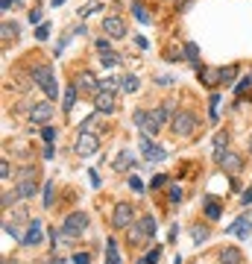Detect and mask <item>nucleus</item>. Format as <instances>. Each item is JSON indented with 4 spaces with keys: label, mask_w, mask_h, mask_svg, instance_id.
I'll list each match as a JSON object with an SVG mask.
<instances>
[{
    "label": "nucleus",
    "mask_w": 252,
    "mask_h": 264,
    "mask_svg": "<svg viewBox=\"0 0 252 264\" xmlns=\"http://www.w3.org/2000/svg\"><path fill=\"white\" fill-rule=\"evenodd\" d=\"M41 138H44L47 144H53V138H56V129H53V126H44V129H41Z\"/></svg>",
    "instance_id": "a19ab883"
},
{
    "label": "nucleus",
    "mask_w": 252,
    "mask_h": 264,
    "mask_svg": "<svg viewBox=\"0 0 252 264\" xmlns=\"http://www.w3.org/2000/svg\"><path fill=\"white\" fill-rule=\"evenodd\" d=\"M250 153H252V132H250Z\"/></svg>",
    "instance_id": "13d9d810"
},
{
    "label": "nucleus",
    "mask_w": 252,
    "mask_h": 264,
    "mask_svg": "<svg viewBox=\"0 0 252 264\" xmlns=\"http://www.w3.org/2000/svg\"><path fill=\"white\" fill-rule=\"evenodd\" d=\"M100 150V138L94 132H79L76 141H73V153L76 156H94Z\"/></svg>",
    "instance_id": "6e6552de"
},
{
    "label": "nucleus",
    "mask_w": 252,
    "mask_h": 264,
    "mask_svg": "<svg viewBox=\"0 0 252 264\" xmlns=\"http://www.w3.org/2000/svg\"><path fill=\"white\" fill-rule=\"evenodd\" d=\"M41 238H44V229H41V220L38 217H32L29 220V226H26V235H23V247H35V244H41Z\"/></svg>",
    "instance_id": "4468645a"
},
{
    "label": "nucleus",
    "mask_w": 252,
    "mask_h": 264,
    "mask_svg": "<svg viewBox=\"0 0 252 264\" xmlns=\"http://www.w3.org/2000/svg\"><path fill=\"white\" fill-rule=\"evenodd\" d=\"M129 188H132L135 194H141V191H144V182H141L138 176H129Z\"/></svg>",
    "instance_id": "37998d69"
},
{
    "label": "nucleus",
    "mask_w": 252,
    "mask_h": 264,
    "mask_svg": "<svg viewBox=\"0 0 252 264\" xmlns=\"http://www.w3.org/2000/svg\"><path fill=\"white\" fill-rule=\"evenodd\" d=\"M159 259H161V250L156 247V250H150V253H147V256H144V259H141L138 264H156Z\"/></svg>",
    "instance_id": "f704fd0d"
},
{
    "label": "nucleus",
    "mask_w": 252,
    "mask_h": 264,
    "mask_svg": "<svg viewBox=\"0 0 252 264\" xmlns=\"http://www.w3.org/2000/svg\"><path fill=\"white\" fill-rule=\"evenodd\" d=\"M220 73H223V82L229 85V82L238 76V65H226V68H220Z\"/></svg>",
    "instance_id": "473e14b6"
},
{
    "label": "nucleus",
    "mask_w": 252,
    "mask_h": 264,
    "mask_svg": "<svg viewBox=\"0 0 252 264\" xmlns=\"http://www.w3.org/2000/svg\"><path fill=\"white\" fill-rule=\"evenodd\" d=\"M9 38H18V24L3 21V41H9Z\"/></svg>",
    "instance_id": "2f4dec72"
},
{
    "label": "nucleus",
    "mask_w": 252,
    "mask_h": 264,
    "mask_svg": "<svg viewBox=\"0 0 252 264\" xmlns=\"http://www.w3.org/2000/svg\"><path fill=\"white\" fill-rule=\"evenodd\" d=\"M214 162L223 168V173H232V176L241 173V168H244V159L232 150H214Z\"/></svg>",
    "instance_id": "0eeeda50"
},
{
    "label": "nucleus",
    "mask_w": 252,
    "mask_h": 264,
    "mask_svg": "<svg viewBox=\"0 0 252 264\" xmlns=\"http://www.w3.org/2000/svg\"><path fill=\"white\" fill-rule=\"evenodd\" d=\"M197 71H200V79H203V85H208V88H217V85L223 82V73H220V68H206V65H200Z\"/></svg>",
    "instance_id": "2eb2a0df"
},
{
    "label": "nucleus",
    "mask_w": 252,
    "mask_h": 264,
    "mask_svg": "<svg viewBox=\"0 0 252 264\" xmlns=\"http://www.w3.org/2000/svg\"><path fill=\"white\" fill-rule=\"evenodd\" d=\"M191 238H194V244H203V241L211 238V229H208L206 223H194V226H191Z\"/></svg>",
    "instance_id": "aec40b11"
},
{
    "label": "nucleus",
    "mask_w": 252,
    "mask_h": 264,
    "mask_svg": "<svg viewBox=\"0 0 252 264\" xmlns=\"http://www.w3.org/2000/svg\"><path fill=\"white\" fill-rule=\"evenodd\" d=\"M41 156H44V159L50 162V159L56 156V147H53V144H44V150H41Z\"/></svg>",
    "instance_id": "09e8293b"
},
{
    "label": "nucleus",
    "mask_w": 252,
    "mask_h": 264,
    "mask_svg": "<svg viewBox=\"0 0 252 264\" xmlns=\"http://www.w3.org/2000/svg\"><path fill=\"white\" fill-rule=\"evenodd\" d=\"M76 88H79L82 94H97V91H100V79H97L91 71H82V73L76 76Z\"/></svg>",
    "instance_id": "ddd939ff"
},
{
    "label": "nucleus",
    "mask_w": 252,
    "mask_h": 264,
    "mask_svg": "<svg viewBox=\"0 0 252 264\" xmlns=\"http://www.w3.org/2000/svg\"><path fill=\"white\" fill-rule=\"evenodd\" d=\"M132 15H135L141 24H153V15L147 12V6H144L141 0H135V3H132Z\"/></svg>",
    "instance_id": "4be33fe9"
},
{
    "label": "nucleus",
    "mask_w": 252,
    "mask_h": 264,
    "mask_svg": "<svg viewBox=\"0 0 252 264\" xmlns=\"http://www.w3.org/2000/svg\"><path fill=\"white\" fill-rule=\"evenodd\" d=\"M182 197H185V194H182V188H179V185H170V203H173V206H179V203H182Z\"/></svg>",
    "instance_id": "4c0bfd02"
},
{
    "label": "nucleus",
    "mask_w": 252,
    "mask_h": 264,
    "mask_svg": "<svg viewBox=\"0 0 252 264\" xmlns=\"http://www.w3.org/2000/svg\"><path fill=\"white\" fill-rule=\"evenodd\" d=\"M185 59H188L191 65H197V68H200V47H197L194 41H185Z\"/></svg>",
    "instance_id": "393cba45"
},
{
    "label": "nucleus",
    "mask_w": 252,
    "mask_h": 264,
    "mask_svg": "<svg viewBox=\"0 0 252 264\" xmlns=\"http://www.w3.org/2000/svg\"><path fill=\"white\" fill-rule=\"evenodd\" d=\"M159 85H173V76H159Z\"/></svg>",
    "instance_id": "864d4df0"
},
{
    "label": "nucleus",
    "mask_w": 252,
    "mask_h": 264,
    "mask_svg": "<svg viewBox=\"0 0 252 264\" xmlns=\"http://www.w3.org/2000/svg\"><path fill=\"white\" fill-rule=\"evenodd\" d=\"M220 215H223V209H220L217 203L206 200V217H208V220H220Z\"/></svg>",
    "instance_id": "c756f323"
},
{
    "label": "nucleus",
    "mask_w": 252,
    "mask_h": 264,
    "mask_svg": "<svg viewBox=\"0 0 252 264\" xmlns=\"http://www.w3.org/2000/svg\"><path fill=\"white\" fill-rule=\"evenodd\" d=\"M94 106H97V112H106V115H115V112H117L115 94H112V91H103V88L94 94Z\"/></svg>",
    "instance_id": "f8f14e48"
},
{
    "label": "nucleus",
    "mask_w": 252,
    "mask_h": 264,
    "mask_svg": "<svg viewBox=\"0 0 252 264\" xmlns=\"http://www.w3.org/2000/svg\"><path fill=\"white\" fill-rule=\"evenodd\" d=\"M220 264H244V253L238 247H223L220 250Z\"/></svg>",
    "instance_id": "a211bd4d"
},
{
    "label": "nucleus",
    "mask_w": 252,
    "mask_h": 264,
    "mask_svg": "<svg viewBox=\"0 0 252 264\" xmlns=\"http://www.w3.org/2000/svg\"><path fill=\"white\" fill-rule=\"evenodd\" d=\"M117 62H120V56H117L115 50H103V53H100V65H103V68H115Z\"/></svg>",
    "instance_id": "bb28decb"
},
{
    "label": "nucleus",
    "mask_w": 252,
    "mask_h": 264,
    "mask_svg": "<svg viewBox=\"0 0 252 264\" xmlns=\"http://www.w3.org/2000/svg\"><path fill=\"white\" fill-rule=\"evenodd\" d=\"M53 203H56V182L50 179V182L44 185V197H41V206H44V209H53Z\"/></svg>",
    "instance_id": "5701e85b"
},
{
    "label": "nucleus",
    "mask_w": 252,
    "mask_h": 264,
    "mask_svg": "<svg viewBox=\"0 0 252 264\" xmlns=\"http://www.w3.org/2000/svg\"><path fill=\"white\" fill-rule=\"evenodd\" d=\"M129 241H132V247H141L144 241H150L156 232H159V223H156V217L153 215H147V217H141V220H135L129 229Z\"/></svg>",
    "instance_id": "f03ea898"
},
{
    "label": "nucleus",
    "mask_w": 252,
    "mask_h": 264,
    "mask_svg": "<svg viewBox=\"0 0 252 264\" xmlns=\"http://www.w3.org/2000/svg\"><path fill=\"white\" fill-rule=\"evenodd\" d=\"M62 3H65V0H53V6H62Z\"/></svg>",
    "instance_id": "4d7b16f0"
},
{
    "label": "nucleus",
    "mask_w": 252,
    "mask_h": 264,
    "mask_svg": "<svg viewBox=\"0 0 252 264\" xmlns=\"http://www.w3.org/2000/svg\"><path fill=\"white\" fill-rule=\"evenodd\" d=\"M35 38H38V41H47V38H50V24H38Z\"/></svg>",
    "instance_id": "c9c22d12"
},
{
    "label": "nucleus",
    "mask_w": 252,
    "mask_h": 264,
    "mask_svg": "<svg viewBox=\"0 0 252 264\" xmlns=\"http://www.w3.org/2000/svg\"><path fill=\"white\" fill-rule=\"evenodd\" d=\"M97 126V115H91V118H85L82 123H79V132H91Z\"/></svg>",
    "instance_id": "e433bc0d"
},
{
    "label": "nucleus",
    "mask_w": 252,
    "mask_h": 264,
    "mask_svg": "<svg viewBox=\"0 0 252 264\" xmlns=\"http://www.w3.org/2000/svg\"><path fill=\"white\" fill-rule=\"evenodd\" d=\"M211 144H214V150H226V144H229V132H226V129H220V132L214 135V141H211Z\"/></svg>",
    "instance_id": "7c9ffc66"
},
{
    "label": "nucleus",
    "mask_w": 252,
    "mask_h": 264,
    "mask_svg": "<svg viewBox=\"0 0 252 264\" xmlns=\"http://www.w3.org/2000/svg\"><path fill=\"white\" fill-rule=\"evenodd\" d=\"M3 264H18V262H15V259H6V262H3Z\"/></svg>",
    "instance_id": "6e6d98bb"
},
{
    "label": "nucleus",
    "mask_w": 252,
    "mask_h": 264,
    "mask_svg": "<svg viewBox=\"0 0 252 264\" xmlns=\"http://www.w3.org/2000/svg\"><path fill=\"white\" fill-rule=\"evenodd\" d=\"M32 79H35V85L47 94V100H56V97H59V82H56L50 65H35V68H32Z\"/></svg>",
    "instance_id": "7ed1b4c3"
},
{
    "label": "nucleus",
    "mask_w": 252,
    "mask_h": 264,
    "mask_svg": "<svg viewBox=\"0 0 252 264\" xmlns=\"http://www.w3.org/2000/svg\"><path fill=\"white\" fill-rule=\"evenodd\" d=\"M135 223V209H132V203H117L115 209H112V226L115 229H129Z\"/></svg>",
    "instance_id": "423d86ee"
},
{
    "label": "nucleus",
    "mask_w": 252,
    "mask_h": 264,
    "mask_svg": "<svg viewBox=\"0 0 252 264\" xmlns=\"http://www.w3.org/2000/svg\"><path fill=\"white\" fill-rule=\"evenodd\" d=\"M97 50L103 53V50H112V38L106 35V38H97Z\"/></svg>",
    "instance_id": "c03bdc74"
},
{
    "label": "nucleus",
    "mask_w": 252,
    "mask_h": 264,
    "mask_svg": "<svg viewBox=\"0 0 252 264\" xmlns=\"http://www.w3.org/2000/svg\"><path fill=\"white\" fill-rule=\"evenodd\" d=\"M88 173H91V185L100 188V173H97V170H88Z\"/></svg>",
    "instance_id": "603ef678"
},
{
    "label": "nucleus",
    "mask_w": 252,
    "mask_h": 264,
    "mask_svg": "<svg viewBox=\"0 0 252 264\" xmlns=\"http://www.w3.org/2000/svg\"><path fill=\"white\" fill-rule=\"evenodd\" d=\"M50 118H53V106L50 103H32V109H29V120L32 123H44Z\"/></svg>",
    "instance_id": "f3484780"
},
{
    "label": "nucleus",
    "mask_w": 252,
    "mask_h": 264,
    "mask_svg": "<svg viewBox=\"0 0 252 264\" xmlns=\"http://www.w3.org/2000/svg\"><path fill=\"white\" fill-rule=\"evenodd\" d=\"M91 12H94V3H85V6H79V9H76V15H79V18H85V15H91Z\"/></svg>",
    "instance_id": "de8ad7c7"
},
{
    "label": "nucleus",
    "mask_w": 252,
    "mask_h": 264,
    "mask_svg": "<svg viewBox=\"0 0 252 264\" xmlns=\"http://www.w3.org/2000/svg\"><path fill=\"white\" fill-rule=\"evenodd\" d=\"M100 88L103 91H120V76H106V79H100Z\"/></svg>",
    "instance_id": "cd10ccee"
},
{
    "label": "nucleus",
    "mask_w": 252,
    "mask_h": 264,
    "mask_svg": "<svg viewBox=\"0 0 252 264\" xmlns=\"http://www.w3.org/2000/svg\"><path fill=\"white\" fill-rule=\"evenodd\" d=\"M29 21L32 24H41V9H29Z\"/></svg>",
    "instance_id": "3c124183"
},
{
    "label": "nucleus",
    "mask_w": 252,
    "mask_h": 264,
    "mask_svg": "<svg viewBox=\"0 0 252 264\" xmlns=\"http://www.w3.org/2000/svg\"><path fill=\"white\" fill-rule=\"evenodd\" d=\"M85 229H88V215H85V212H73V215L65 220V226H62V232H65V235H70V238L82 235Z\"/></svg>",
    "instance_id": "1a4fd4ad"
},
{
    "label": "nucleus",
    "mask_w": 252,
    "mask_h": 264,
    "mask_svg": "<svg viewBox=\"0 0 252 264\" xmlns=\"http://www.w3.org/2000/svg\"><path fill=\"white\" fill-rule=\"evenodd\" d=\"M141 150H144V159H147V162H164V159H167V150L159 147V144H153L150 135L141 138Z\"/></svg>",
    "instance_id": "9b49d317"
},
{
    "label": "nucleus",
    "mask_w": 252,
    "mask_h": 264,
    "mask_svg": "<svg viewBox=\"0 0 252 264\" xmlns=\"http://www.w3.org/2000/svg\"><path fill=\"white\" fill-rule=\"evenodd\" d=\"M103 32L109 38H123L126 35V21L117 18V15H109V18H103Z\"/></svg>",
    "instance_id": "9d476101"
},
{
    "label": "nucleus",
    "mask_w": 252,
    "mask_h": 264,
    "mask_svg": "<svg viewBox=\"0 0 252 264\" xmlns=\"http://www.w3.org/2000/svg\"><path fill=\"white\" fill-rule=\"evenodd\" d=\"M15 191H18L21 200H32L35 191H38V170L35 168H23L18 173V179H15Z\"/></svg>",
    "instance_id": "20e7f679"
},
{
    "label": "nucleus",
    "mask_w": 252,
    "mask_h": 264,
    "mask_svg": "<svg viewBox=\"0 0 252 264\" xmlns=\"http://www.w3.org/2000/svg\"><path fill=\"white\" fill-rule=\"evenodd\" d=\"M226 232H232V235H238V238H247V235L252 232V212L241 215V217H238V220L226 229Z\"/></svg>",
    "instance_id": "dca6fc26"
},
{
    "label": "nucleus",
    "mask_w": 252,
    "mask_h": 264,
    "mask_svg": "<svg viewBox=\"0 0 252 264\" xmlns=\"http://www.w3.org/2000/svg\"><path fill=\"white\" fill-rule=\"evenodd\" d=\"M73 264H91V256L88 253H73Z\"/></svg>",
    "instance_id": "a18cd8bd"
},
{
    "label": "nucleus",
    "mask_w": 252,
    "mask_h": 264,
    "mask_svg": "<svg viewBox=\"0 0 252 264\" xmlns=\"http://www.w3.org/2000/svg\"><path fill=\"white\" fill-rule=\"evenodd\" d=\"M217 103H220V94H211V100H208V112H211V120H217Z\"/></svg>",
    "instance_id": "58836bf2"
},
{
    "label": "nucleus",
    "mask_w": 252,
    "mask_h": 264,
    "mask_svg": "<svg viewBox=\"0 0 252 264\" xmlns=\"http://www.w3.org/2000/svg\"><path fill=\"white\" fill-rule=\"evenodd\" d=\"M250 85H252V76H247L244 82H238V85H235V94H244V91H247Z\"/></svg>",
    "instance_id": "49530a36"
},
{
    "label": "nucleus",
    "mask_w": 252,
    "mask_h": 264,
    "mask_svg": "<svg viewBox=\"0 0 252 264\" xmlns=\"http://www.w3.org/2000/svg\"><path fill=\"white\" fill-rule=\"evenodd\" d=\"M9 176H12V168H9V159H3V162H0V179L6 182Z\"/></svg>",
    "instance_id": "ea45409f"
},
{
    "label": "nucleus",
    "mask_w": 252,
    "mask_h": 264,
    "mask_svg": "<svg viewBox=\"0 0 252 264\" xmlns=\"http://www.w3.org/2000/svg\"><path fill=\"white\" fill-rule=\"evenodd\" d=\"M12 3H18V0H3V3H0V9L6 12V9H12Z\"/></svg>",
    "instance_id": "5fc2aeb1"
},
{
    "label": "nucleus",
    "mask_w": 252,
    "mask_h": 264,
    "mask_svg": "<svg viewBox=\"0 0 252 264\" xmlns=\"http://www.w3.org/2000/svg\"><path fill=\"white\" fill-rule=\"evenodd\" d=\"M197 126H200V120H197V115L188 112V109H179V112H173V118H170V132H173V138H191V135L197 132Z\"/></svg>",
    "instance_id": "f257e3e1"
},
{
    "label": "nucleus",
    "mask_w": 252,
    "mask_h": 264,
    "mask_svg": "<svg viewBox=\"0 0 252 264\" xmlns=\"http://www.w3.org/2000/svg\"><path fill=\"white\" fill-rule=\"evenodd\" d=\"M241 203H244V206H252V185L244 191V194H241Z\"/></svg>",
    "instance_id": "8fccbe9b"
},
{
    "label": "nucleus",
    "mask_w": 252,
    "mask_h": 264,
    "mask_svg": "<svg viewBox=\"0 0 252 264\" xmlns=\"http://www.w3.org/2000/svg\"><path fill=\"white\" fill-rule=\"evenodd\" d=\"M115 168H117V170H126V168H135V156H132L129 150H120V156H117V162H115Z\"/></svg>",
    "instance_id": "b1692460"
},
{
    "label": "nucleus",
    "mask_w": 252,
    "mask_h": 264,
    "mask_svg": "<svg viewBox=\"0 0 252 264\" xmlns=\"http://www.w3.org/2000/svg\"><path fill=\"white\" fill-rule=\"evenodd\" d=\"M76 94H79V88H76V82L65 88V97H62V109H65V112H70V109L76 106Z\"/></svg>",
    "instance_id": "6ab92c4d"
},
{
    "label": "nucleus",
    "mask_w": 252,
    "mask_h": 264,
    "mask_svg": "<svg viewBox=\"0 0 252 264\" xmlns=\"http://www.w3.org/2000/svg\"><path fill=\"white\" fill-rule=\"evenodd\" d=\"M164 185H167V176H164V173L153 176V182H150V188H164Z\"/></svg>",
    "instance_id": "79ce46f5"
},
{
    "label": "nucleus",
    "mask_w": 252,
    "mask_h": 264,
    "mask_svg": "<svg viewBox=\"0 0 252 264\" xmlns=\"http://www.w3.org/2000/svg\"><path fill=\"white\" fill-rule=\"evenodd\" d=\"M132 123H135V126H141V129H147V123H150V112H147V109H135Z\"/></svg>",
    "instance_id": "c85d7f7f"
},
{
    "label": "nucleus",
    "mask_w": 252,
    "mask_h": 264,
    "mask_svg": "<svg viewBox=\"0 0 252 264\" xmlns=\"http://www.w3.org/2000/svg\"><path fill=\"white\" fill-rule=\"evenodd\" d=\"M15 200H21V197H18V191L12 188V191H6V194H3V200H0V206H3V209H9V206H12Z\"/></svg>",
    "instance_id": "72a5a7b5"
},
{
    "label": "nucleus",
    "mask_w": 252,
    "mask_h": 264,
    "mask_svg": "<svg viewBox=\"0 0 252 264\" xmlns=\"http://www.w3.org/2000/svg\"><path fill=\"white\" fill-rule=\"evenodd\" d=\"M170 118H173V103H164V106H156V109H150V123H147V135H156L161 126H167L170 123Z\"/></svg>",
    "instance_id": "39448f33"
},
{
    "label": "nucleus",
    "mask_w": 252,
    "mask_h": 264,
    "mask_svg": "<svg viewBox=\"0 0 252 264\" xmlns=\"http://www.w3.org/2000/svg\"><path fill=\"white\" fill-rule=\"evenodd\" d=\"M120 91H126V94L138 91V76H135V73H126V76H120Z\"/></svg>",
    "instance_id": "a878e982"
},
{
    "label": "nucleus",
    "mask_w": 252,
    "mask_h": 264,
    "mask_svg": "<svg viewBox=\"0 0 252 264\" xmlns=\"http://www.w3.org/2000/svg\"><path fill=\"white\" fill-rule=\"evenodd\" d=\"M106 264H120V250H117V241L115 238L106 241Z\"/></svg>",
    "instance_id": "412c9836"
}]
</instances>
